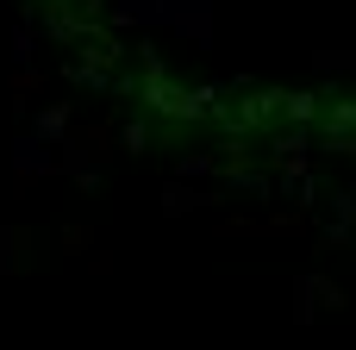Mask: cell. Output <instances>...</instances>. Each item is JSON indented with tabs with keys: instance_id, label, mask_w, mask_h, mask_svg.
Masks as SVG:
<instances>
[{
	"instance_id": "cell-1",
	"label": "cell",
	"mask_w": 356,
	"mask_h": 350,
	"mask_svg": "<svg viewBox=\"0 0 356 350\" xmlns=\"http://www.w3.org/2000/svg\"><path fill=\"white\" fill-rule=\"evenodd\" d=\"M125 94H131V106H138V125L156 132L163 144H188V138L213 119V94H200L181 69H169V63H156V56L138 63V75L125 81Z\"/></svg>"
},
{
	"instance_id": "cell-2",
	"label": "cell",
	"mask_w": 356,
	"mask_h": 350,
	"mask_svg": "<svg viewBox=\"0 0 356 350\" xmlns=\"http://www.w3.org/2000/svg\"><path fill=\"white\" fill-rule=\"evenodd\" d=\"M213 119L244 144V138H257V132H275L282 119H288V88H244V94H232V100H213Z\"/></svg>"
}]
</instances>
